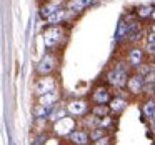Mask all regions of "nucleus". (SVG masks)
Wrapping results in <instances>:
<instances>
[{"label": "nucleus", "instance_id": "nucleus-5", "mask_svg": "<svg viewBox=\"0 0 155 145\" xmlns=\"http://www.w3.org/2000/svg\"><path fill=\"white\" fill-rule=\"evenodd\" d=\"M142 35H143V30H142L140 27H138L137 24H132L130 27H128V38H130L132 42H137L142 38Z\"/></svg>", "mask_w": 155, "mask_h": 145}, {"label": "nucleus", "instance_id": "nucleus-6", "mask_svg": "<svg viewBox=\"0 0 155 145\" xmlns=\"http://www.w3.org/2000/svg\"><path fill=\"white\" fill-rule=\"evenodd\" d=\"M142 85H143V78H142L140 75L130 78V82H128V88H130L134 94H138V92L142 90Z\"/></svg>", "mask_w": 155, "mask_h": 145}, {"label": "nucleus", "instance_id": "nucleus-4", "mask_svg": "<svg viewBox=\"0 0 155 145\" xmlns=\"http://www.w3.org/2000/svg\"><path fill=\"white\" fill-rule=\"evenodd\" d=\"M54 68V57H44V60L38 64V67H37V70L40 72V74H48V72Z\"/></svg>", "mask_w": 155, "mask_h": 145}, {"label": "nucleus", "instance_id": "nucleus-2", "mask_svg": "<svg viewBox=\"0 0 155 145\" xmlns=\"http://www.w3.org/2000/svg\"><path fill=\"white\" fill-rule=\"evenodd\" d=\"M54 80L52 78H42V80H38L37 84H35V94L37 95H45L48 94V92H54Z\"/></svg>", "mask_w": 155, "mask_h": 145}, {"label": "nucleus", "instance_id": "nucleus-10", "mask_svg": "<svg viewBox=\"0 0 155 145\" xmlns=\"http://www.w3.org/2000/svg\"><path fill=\"white\" fill-rule=\"evenodd\" d=\"M87 140H88V137L84 132H74V133H72V142H75L77 145H85Z\"/></svg>", "mask_w": 155, "mask_h": 145}, {"label": "nucleus", "instance_id": "nucleus-15", "mask_svg": "<svg viewBox=\"0 0 155 145\" xmlns=\"http://www.w3.org/2000/svg\"><path fill=\"white\" fill-rule=\"evenodd\" d=\"M50 110H52V107L50 105H42L40 108H37V110H35V115H37V117H47L48 114H50Z\"/></svg>", "mask_w": 155, "mask_h": 145}, {"label": "nucleus", "instance_id": "nucleus-25", "mask_svg": "<svg viewBox=\"0 0 155 145\" xmlns=\"http://www.w3.org/2000/svg\"><path fill=\"white\" fill-rule=\"evenodd\" d=\"M147 52H150V54H155V44H148V45H147Z\"/></svg>", "mask_w": 155, "mask_h": 145}, {"label": "nucleus", "instance_id": "nucleus-24", "mask_svg": "<svg viewBox=\"0 0 155 145\" xmlns=\"http://www.w3.org/2000/svg\"><path fill=\"white\" fill-rule=\"evenodd\" d=\"M150 70H152L150 67H142V68H140V74H143V75H148V74H150Z\"/></svg>", "mask_w": 155, "mask_h": 145}, {"label": "nucleus", "instance_id": "nucleus-13", "mask_svg": "<svg viewBox=\"0 0 155 145\" xmlns=\"http://www.w3.org/2000/svg\"><path fill=\"white\" fill-rule=\"evenodd\" d=\"M142 50H138V48H135V50L130 52V64L132 65H138L142 64Z\"/></svg>", "mask_w": 155, "mask_h": 145}, {"label": "nucleus", "instance_id": "nucleus-28", "mask_svg": "<svg viewBox=\"0 0 155 145\" xmlns=\"http://www.w3.org/2000/svg\"><path fill=\"white\" fill-rule=\"evenodd\" d=\"M152 17H153V18H155V10H153V12H152Z\"/></svg>", "mask_w": 155, "mask_h": 145}, {"label": "nucleus", "instance_id": "nucleus-18", "mask_svg": "<svg viewBox=\"0 0 155 145\" xmlns=\"http://www.w3.org/2000/svg\"><path fill=\"white\" fill-rule=\"evenodd\" d=\"M64 117H65V110L64 108H57V110L50 115V120L57 122V120H60V118H64Z\"/></svg>", "mask_w": 155, "mask_h": 145}, {"label": "nucleus", "instance_id": "nucleus-21", "mask_svg": "<svg viewBox=\"0 0 155 145\" xmlns=\"http://www.w3.org/2000/svg\"><path fill=\"white\" fill-rule=\"evenodd\" d=\"M145 90H147L148 94H155V82H150V84L145 87Z\"/></svg>", "mask_w": 155, "mask_h": 145}, {"label": "nucleus", "instance_id": "nucleus-27", "mask_svg": "<svg viewBox=\"0 0 155 145\" xmlns=\"http://www.w3.org/2000/svg\"><path fill=\"white\" fill-rule=\"evenodd\" d=\"M148 40H150V44H155V32L150 35V37H148Z\"/></svg>", "mask_w": 155, "mask_h": 145}, {"label": "nucleus", "instance_id": "nucleus-30", "mask_svg": "<svg viewBox=\"0 0 155 145\" xmlns=\"http://www.w3.org/2000/svg\"><path fill=\"white\" fill-rule=\"evenodd\" d=\"M153 32H155V25H153Z\"/></svg>", "mask_w": 155, "mask_h": 145}, {"label": "nucleus", "instance_id": "nucleus-17", "mask_svg": "<svg viewBox=\"0 0 155 145\" xmlns=\"http://www.w3.org/2000/svg\"><path fill=\"white\" fill-rule=\"evenodd\" d=\"M143 112H145L147 117H153V115H155V104H153V102H148V104L145 105Z\"/></svg>", "mask_w": 155, "mask_h": 145}, {"label": "nucleus", "instance_id": "nucleus-11", "mask_svg": "<svg viewBox=\"0 0 155 145\" xmlns=\"http://www.w3.org/2000/svg\"><path fill=\"white\" fill-rule=\"evenodd\" d=\"M57 97H58V95L55 94V92H48V94L42 95V98H40V104H42V105H52L55 100H57Z\"/></svg>", "mask_w": 155, "mask_h": 145}, {"label": "nucleus", "instance_id": "nucleus-7", "mask_svg": "<svg viewBox=\"0 0 155 145\" xmlns=\"http://www.w3.org/2000/svg\"><path fill=\"white\" fill-rule=\"evenodd\" d=\"M68 110H70L72 114H75V115H80V114H84V112L87 110V105H85L84 102H74V104L68 105Z\"/></svg>", "mask_w": 155, "mask_h": 145}, {"label": "nucleus", "instance_id": "nucleus-12", "mask_svg": "<svg viewBox=\"0 0 155 145\" xmlns=\"http://www.w3.org/2000/svg\"><path fill=\"white\" fill-rule=\"evenodd\" d=\"M94 98H95V102H98V104H105V102L108 100V94H107V90H105V88H98V90L95 92Z\"/></svg>", "mask_w": 155, "mask_h": 145}, {"label": "nucleus", "instance_id": "nucleus-19", "mask_svg": "<svg viewBox=\"0 0 155 145\" xmlns=\"http://www.w3.org/2000/svg\"><path fill=\"white\" fill-rule=\"evenodd\" d=\"M82 8L84 7L78 4V0H74V2H70V5H68V10H70L72 14H77V12H80Z\"/></svg>", "mask_w": 155, "mask_h": 145}, {"label": "nucleus", "instance_id": "nucleus-20", "mask_svg": "<svg viewBox=\"0 0 155 145\" xmlns=\"http://www.w3.org/2000/svg\"><path fill=\"white\" fill-rule=\"evenodd\" d=\"M150 12H153L152 7H143V8L138 10V15H140V17H147V15H150Z\"/></svg>", "mask_w": 155, "mask_h": 145}, {"label": "nucleus", "instance_id": "nucleus-8", "mask_svg": "<svg viewBox=\"0 0 155 145\" xmlns=\"http://www.w3.org/2000/svg\"><path fill=\"white\" fill-rule=\"evenodd\" d=\"M125 35H128V25H125V22L120 20L118 28H117V34H115V40H122Z\"/></svg>", "mask_w": 155, "mask_h": 145}, {"label": "nucleus", "instance_id": "nucleus-14", "mask_svg": "<svg viewBox=\"0 0 155 145\" xmlns=\"http://www.w3.org/2000/svg\"><path fill=\"white\" fill-rule=\"evenodd\" d=\"M124 108H125V100H122V98L112 100V110L114 112H122Z\"/></svg>", "mask_w": 155, "mask_h": 145}, {"label": "nucleus", "instance_id": "nucleus-9", "mask_svg": "<svg viewBox=\"0 0 155 145\" xmlns=\"http://www.w3.org/2000/svg\"><path fill=\"white\" fill-rule=\"evenodd\" d=\"M65 17H67V12H64V10L58 8L57 12H54V14L48 17V22H50V24H58V22H62Z\"/></svg>", "mask_w": 155, "mask_h": 145}, {"label": "nucleus", "instance_id": "nucleus-16", "mask_svg": "<svg viewBox=\"0 0 155 145\" xmlns=\"http://www.w3.org/2000/svg\"><path fill=\"white\" fill-rule=\"evenodd\" d=\"M57 10H58V8L55 7V5H52V4H50V5H45V7L42 8V15L48 18V17H50L52 14H54V12H57Z\"/></svg>", "mask_w": 155, "mask_h": 145}, {"label": "nucleus", "instance_id": "nucleus-1", "mask_svg": "<svg viewBox=\"0 0 155 145\" xmlns=\"http://www.w3.org/2000/svg\"><path fill=\"white\" fill-rule=\"evenodd\" d=\"M44 38H45V45H47V47L55 45V44H57V42L62 38V28H58V27L48 28V30L44 34Z\"/></svg>", "mask_w": 155, "mask_h": 145}, {"label": "nucleus", "instance_id": "nucleus-26", "mask_svg": "<svg viewBox=\"0 0 155 145\" xmlns=\"http://www.w3.org/2000/svg\"><path fill=\"white\" fill-rule=\"evenodd\" d=\"M78 4H80L82 7H87V5L92 4V0H78Z\"/></svg>", "mask_w": 155, "mask_h": 145}, {"label": "nucleus", "instance_id": "nucleus-29", "mask_svg": "<svg viewBox=\"0 0 155 145\" xmlns=\"http://www.w3.org/2000/svg\"><path fill=\"white\" fill-rule=\"evenodd\" d=\"M97 145H107V143H105V142H104V143H102V142H100V143H97Z\"/></svg>", "mask_w": 155, "mask_h": 145}, {"label": "nucleus", "instance_id": "nucleus-22", "mask_svg": "<svg viewBox=\"0 0 155 145\" xmlns=\"http://www.w3.org/2000/svg\"><path fill=\"white\" fill-rule=\"evenodd\" d=\"M100 137H102V130H100V128L94 130V133H92V138H95V140H97V138H100Z\"/></svg>", "mask_w": 155, "mask_h": 145}, {"label": "nucleus", "instance_id": "nucleus-3", "mask_svg": "<svg viewBox=\"0 0 155 145\" xmlns=\"http://www.w3.org/2000/svg\"><path fill=\"white\" fill-rule=\"evenodd\" d=\"M108 82L115 87H124L127 84V74L125 72H118V70H114L108 74Z\"/></svg>", "mask_w": 155, "mask_h": 145}, {"label": "nucleus", "instance_id": "nucleus-23", "mask_svg": "<svg viewBox=\"0 0 155 145\" xmlns=\"http://www.w3.org/2000/svg\"><path fill=\"white\" fill-rule=\"evenodd\" d=\"M95 114H97V115H105V114H107V110H105L104 107H97V108H95Z\"/></svg>", "mask_w": 155, "mask_h": 145}]
</instances>
